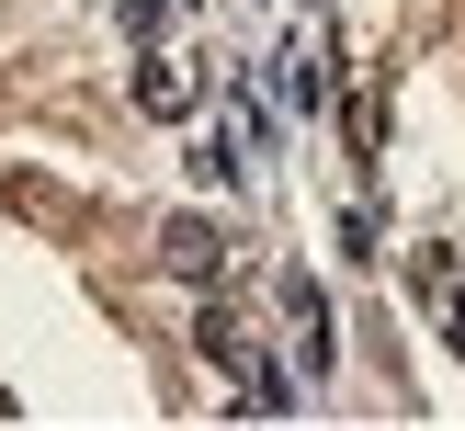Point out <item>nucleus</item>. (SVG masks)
Listing matches in <instances>:
<instances>
[{
	"instance_id": "1",
	"label": "nucleus",
	"mask_w": 465,
	"mask_h": 431,
	"mask_svg": "<svg viewBox=\"0 0 465 431\" xmlns=\"http://www.w3.org/2000/svg\"><path fill=\"white\" fill-rule=\"evenodd\" d=\"M159 250H171V272H182V284H227V239H216V227H204V216H171V239H159Z\"/></svg>"
},
{
	"instance_id": "2",
	"label": "nucleus",
	"mask_w": 465,
	"mask_h": 431,
	"mask_svg": "<svg viewBox=\"0 0 465 431\" xmlns=\"http://www.w3.org/2000/svg\"><path fill=\"white\" fill-rule=\"evenodd\" d=\"M284 318H295V352H307V375H318V363H330V307H318L307 272H284Z\"/></svg>"
},
{
	"instance_id": "3",
	"label": "nucleus",
	"mask_w": 465,
	"mask_h": 431,
	"mask_svg": "<svg viewBox=\"0 0 465 431\" xmlns=\"http://www.w3.org/2000/svg\"><path fill=\"white\" fill-rule=\"evenodd\" d=\"M136 103H148V113H193V91H182L171 57H148V68H136Z\"/></svg>"
},
{
	"instance_id": "4",
	"label": "nucleus",
	"mask_w": 465,
	"mask_h": 431,
	"mask_svg": "<svg viewBox=\"0 0 465 431\" xmlns=\"http://www.w3.org/2000/svg\"><path fill=\"white\" fill-rule=\"evenodd\" d=\"M171 12H182V0H125V23H136V34H171Z\"/></svg>"
}]
</instances>
